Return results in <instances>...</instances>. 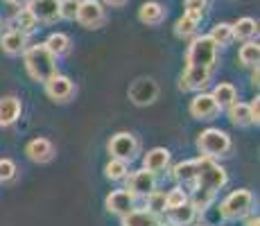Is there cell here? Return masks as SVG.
Masks as SVG:
<instances>
[{
    "instance_id": "cell-24",
    "label": "cell",
    "mask_w": 260,
    "mask_h": 226,
    "mask_svg": "<svg viewBox=\"0 0 260 226\" xmlns=\"http://www.w3.org/2000/svg\"><path fill=\"white\" fill-rule=\"evenodd\" d=\"M14 27L12 29H18V32H23L25 37H29V34H34L37 32V27H39V23H37V18L32 16V12H29L27 7H21L16 14H14Z\"/></svg>"
},
{
    "instance_id": "cell-27",
    "label": "cell",
    "mask_w": 260,
    "mask_h": 226,
    "mask_svg": "<svg viewBox=\"0 0 260 226\" xmlns=\"http://www.w3.org/2000/svg\"><path fill=\"white\" fill-rule=\"evenodd\" d=\"M229 118H231V122L236 124V127H247V124H251L249 104H244V102H233L231 107H229Z\"/></svg>"
},
{
    "instance_id": "cell-40",
    "label": "cell",
    "mask_w": 260,
    "mask_h": 226,
    "mask_svg": "<svg viewBox=\"0 0 260 226\" xmlns=\"http://www.w3.org/2000/svg\"><path fill=\"white\" fill-rule=\"evenodd\" d=\"M247 226H260L258 215H253V217H249V219H247Z\"/></svg>"
},
{
    "instance_id": "cell-10",
    "label": "cell",
    "mask_w": 260,
    "mask_h": 226,
    "mask_svg": "<svg viewBox=\"0 0 260 226\" xmlns=\"http://www.w3.org/2000/svg\"><path fill=\"white\" fill-rule=\"evenodd\" d=\"M222 109L217 107V102L213 100L211 93H197L190 100V115L194 120H215Z\"/></svg>"
},
{
    "instance_id": "cell-7",
    "label": "cell",
    "mask_w": 260,
    "mask_h": 226,
    "mask_svg": "<svg viewBox=\"0 0 260 226\" xmlns=\"http://www.w3.org/2000/svg\"><path fill=\"white\" fill-rule=\"evenodd\" d=\"M75 21L86 29H100L107 23V14H104L102 3L100 0H79Z\"/></svg>"
},
{
    "instance_id": "cell-29",
    "label": "cell",
    "mask_w": 260,
    "mask_h": 226,
    "mask_svg": "<svg viewBox=\"0 0 260 226\" xmlns=\"http://www.w3.org/2000/svg\"><path fill=\"white\" fill-rule=\"evenodd\" d=\"M127 174H129V163H124V160L111 158L104 165V177L109 181H122V179H127Z\"/></svg>"
},
{
    "instance_id": "cell-36",
    "label": "cell",
    "mask_w": 260,
    "mask_h": 226,
    "mask_svg": "<svg viewBox=\"0 0 260 226\" xmlns=\"http://www.w3.org/2000/svg\"><path fill=\"white\" fill-rule=\"evenodd\" d=\"M249 115H251V124H260V98L249 102Z\"/></svg>"
},
{
    "instance_id": "cell-37",
    "label": "cell",
    "mask_w": 260,
    "mask_h": 226,
    "mask_svg": "<svg viewBox=\"0 0 260 226\" xmlns=\"http://www.w3.org/2000/svg\"><path fill=\"white\" fill-rule=\"evenodd\" d=\"M7 3H9V5H14V7H18V9H21V7H27V5L32 3V0H7Z\"/></svg>"
},
{
    "instance_id": "cell-30",
    "label": "cell",
    "mask_w": 260,
    "mask_h": 226,
    "mask_svg": "<svg viewBox=\"0 0 260 226\" xmlns=\"http://www.w3.org/2000/svg\"><path fill=\"white\" fill-rule=\"evenodd\" d=\"M145 210H149V213H154V215L166 213V192L152 190L149 195H145Z\"/></svg>"
},
{
    "instance_id": "cell-34",
    "label": "cell",
    "mask_w": 260,
    "mask_h": 226,
    "mask_svg": "<svg viewBox=\"0 0 260 226\" xmlns=\"http://www.w3.org/2000/svg\"><path fill=\"white\" fill-rule=\"evenodd\" d=\"M208 0H186V16L194 18V21H202L204 12H206Z\"/></svg>"
},
{
    "instance_id": "cell-28",
    "label": "cell",
    "mask_w": 260,
    "mask_h": 226,
    "mask_svg": "<svg viewBox=\"0 0 260 226\" xmlns=\"http://www.w3.org/2000/svg\"><path fill=\"white\" fill-rule=\"evenodd\" d=\"M208 37H211V41L217 45V48H224V45H229L233 41V29L229 23H217V25H213Z\"/></svg>"
},
{
    "instance_id": "cell-8",
    "label": "cell",
    "mask_w": 260,
    "mask_h": 226,
    "mask_svg": "<svg viewBox=\"0 0 260 226\" xmlns=\"http://www.w3.org/2000/svg\"><path fill=\"white\" fill-rule=\"evenodd\" d=\"M129 100L136 107H147V104L156 102L158 98V84L152 77H138L136 82H132V86L127 90Z\"/></svg>"
},
{
    "instance_id": "cell-23",
    "label": "cell",
    "mask_w": 260,
    "mask_h": 226,
    "mask_svg": "<svg viewBox=\"0 0 260 226\" xmlns=\"http://www.w3.org/2000/svg\"><path fill=\"white\" fill-rule=\"evenodd\" d=\"M43 45H46L48 52L52 54L54 59H59V57H63V54L71 52V39H68L63 32H52L46 39V43Z\"/></svg>"
},
{
    "instance_id": "cell-32",
    "label": "cell",
    "mask_w": 260,
    "mask_h": 226,
    "mask_svg": "<svg viewBox=\"0 0 260 226\" xmlns=\"http://www.w3.org/2000/svg\"><path fill=\"white\" fill-rule=\"evenodd\" d=\"M183 204H188V192L183 188H172L170 192H166V210L179 208Z\"/></svg>"
},
{
    "instance_id": "cell-20",
    "label": "cell",
    "mask_w": 260,
    "mask_h": 226,
    "mask_svg": "<svg viewBox=\"0 0 260 226\" xmlns=\"http://www.w3.org/2000/svg\"><path fill=\"white\" fill-rule=\"evenodd\" d=\"M161 222V215H154L145 208H134L122 217V226H156Z\"/></svg>"
},
{
    "instance_id": "cell-38",
    "label": "cell",
    "mask_w": 260,
    "mask_h": 226,
    "mask_svg": "<svg viewBox=\"0 0 260 226\" xmlns=\"http://www.w3.org/2000/svg\"><path fill=\"white\" fill-rule=\"evenodd\" d=\"M104 3H107L109 7H122V5L127 3V0H104Z\"/></svg>"
},
{
    "instance_id": "cell-2",
    "label": "cell",
    "mask_w": 260,
    "mask_h": 226,
    "mask_svg": "<svg viewBox=\"0 0 260 226\" xmlns=\"http://www.w3.org/2000/svg\"><path fill=\"white\" fill-rule=\"evenodd\" d=\"M23 61H25V70L34 82L46 84L52 75H57V59L48 52V48L43 43L29 45L23 52Z\"/></svg>"
},
{
    "instance_id": "cell-33",
    "label": "cell",
    "mask_w": 260,
    "mask_h": 226,
    "mask_svg": "<svg viewBox=\"0 0 260 226\" xmlns=\"http://www.w3.org/2000/svg\"><path fill=\"white\" fill-rule=\"evenodd\" d=\"M18 174V168L12 158H0V183H9Z\"/></svg>"
},
{
    "instance_id": "cell-25",
    "label": "cell",
    "mask_w": 260,
    "mask_h": 226,
    "mask_svg": "<svg viewBox=\"0 0 260 226\" xmlns=\"http://www.w3.org/2000/svg\"><path fill=\"white\" fill-rule=\"evenodd\" d=\"M231 29H233V39H240V41H251V39L258 34V23L253 21V18L244 16V18H238V21L231 25Z\"/></svg>"
},
{
    "instance_id": "cell-41",
    "label": "cell",
    "mask_w": 260,
    "mask_h": 226,
    "mask_svg": "<svg viewBox=\"0 0 260 226\" xmlns=\"http://www.w3.org/2000/svg\"><path fill=\"white\" fill-rule=\"evenodd\" d=\"M156 226H168V224H163V222H158V224H156Z\"/></svg>"
},
{
    "instance_id": "cell-14",
    "label": "cell",
    "mask_w": 260,
    "mask_h": 226,
    "mask_svg": "<svg viewBox=\"0 0 260 226\" xmlns=\"http://www.w3.org/2000/svg\"><path fill=\"white\" fill-rule=\"evenodd\" d=\"M25 154L34 163H50L54 158V145L48 138H34L25 145Z\"/></svg>"
},
{
    "instance_id": "cell-35",
    "label": "cell",
    "mask_w": 260,
    "mask_h": 226,
    "mask_svg": "<svg viewBox=\"0 0 260 226\" xmlns=\"http://www.w3.org/2000/svg\"><path fill=\"white\" fill-rule=\"evenodd\" d=\"M77 5H79V0H61L59 18H63V21H75V16H77Z\"/></svg>"
},
{
    "instance_id": "cell-31",
    "label": "cell",
    "mask_w": 260,
    "mask_h": 226,
    "mask_svg": "<svg viewBox=\"0 0 260 226\" xmlns=\"http://www.w3.org/2000/svg\"><path fill=\"white\" fill-rule=\"evenodd\" d=\"M197 25H199V21H194V18H190L183 14V16L177 21V25H174V34H177L179 39H190V37H194V32H197Z\"/></svg>"
},
{
    "instance_id": "cell-19",
    "label": "cell",
    "mask_w": 260,
    "mask_h": 226,
    "mask_svg": "<svg viewBox=\"0 0 260 226\" xmlns=\"http://www.w3.org/2000/svg\"><path fill=\"white\" fill-rule=\"evenodd\" d=\"M138 18H141V23H145V25H161L166 21V7H163L161 3L149 0V3H145L143 7L138 9Z\"/></svg>"
},
{
    "instance_id": "cell-12",
    "label": "cell",
    "mask_w": 260,
    "mask_h": 226,
    "mask_svg": "<svg viewBox=\"0 0 260 226\" xmlns=\"http://www.w3.org/2000/svg\"><path fill=\"white\" fill-rule=\"evenodd\" d=\"M27 9L32 12V16L37 18V23H57L59 12H61V0H32L27 5Z\"/></svg>"
},
{
    "instance_id": "cell-39",
    "label": "cell",
    "mask_w": 260,
    "mask_h": 226,
    "mask_svg": "<svg viewBox=\"0 0 260 226\" xmlns=\"http://www.w3.org/2000/svg\"><path fill=\"white\" fill-rule=\"evenodd\" d=\"M251 84H253V86H258V66H253V73H251Z\"/></svg>"
},
{
    "instance_id": "cell-11",
    "label": "cell",
    "mask_w": 260,
    "mask_h": 226,
    "mask_svg": "<svg viewBox=\"0 0 260 226\" xmlns=\"http://www.w3.org/2000/svg\"><path fill=\"white\" fill-rule=\"evenodd\" d=\"M127 190L134 197H145L152 190H156V174L147 172V170H136V172L127 174Z\"/></svg>"
},
{
    "instance_id": "cell-1",
    "label": "cell",
    "mask_w": 260,
    "mask_h": 226,
    "mask_svg": "<svg viewBox=\"0 0 260 226\" xmlns=\"http://www.w3.org/2000/svg\"><path fill=\"white\" fill-rule=\"evenodd\" d=\"M217 66V45L211 41L208 34L194 37L188 45L186 54V70L181 75L179 88L190 93V90H202L211 84V77Z\"/></svg>"
},
{
    "instance_id": "cell-13",
    "label": "cell",
    "mask_w": 260,
    "mask_h": 226,
    "mask_svg": "<svg viewBox=\"0 0 260 226\" xmlns=\"http://www.w3.org/2000/svg\"><path fill=\"white\" fill-rule=\"evenodd\" d=\"M134 204H136V197H134L127 188L124 190H113V192L107 195V199H104L107 210L111 215H118V217H124L127 213H132Z\"/></svg>"
},
{
    "instance_id": "cell-18",
    "label": "cell",
    "mask_w": 260,
    "mask_h": 226,
    "mask_svg": "<svg viewBox=\"0 0 260 226\" xmlns=\"http://www.w3.org/2000/svg\"><path fill=\"white\" fill-rule=\"evenodd\" d=\"M172 177L177 183H181L183 188L192 190L194 185V177H197V160H181L172 168Z\"/></svg>"
},
{
    "instance_id": "cell-17",
    "label": "cell",
    "mask_w": 260,
    "mask_h": 226,
    "mask_svg": "<svg viewBox=\"0 0 260 226\" xmlns=\"http://www.w3.org/2000/svg\"><path fill=\"white\" fill-rule=\"evenodd\" d=\"M168 165H170V149L166 147H154L143 156V170H147L152 174L168 170Z\"/></svg>"
},
{
    "instance_id": "cell-4",
    "label": "cell",
    "mask_w": 260,
    "mask_h": 226,
    "mask_svg": "<svg viewBox=\"0 0 260 226\" xmlns=\"http://www.w3.org/2000/svg\"><path fill=\"white\" fill-rule=\"evenodd\" d=\"M197 149L206 158H219L231 152V136L222 129H204L197 138Z\"/></svg>"
},
{
    "instance_id": "cell-16",
    "label": "cell",
    "mask_w": 260,
    "mask_h": 226,
    "mask_svg": "<svg viewBox=\"0 0 260 226\" xmlns=\"http://www.w3.org/2000/svg\"><path fill=\"white\" fill-rule=\"evenodd\" d=\"M23 113V104L18 98L7 95V98H0V127H12L14 122H18Z\"/></svg>"
},
{
    "instance_id": "cell-15",
    "label": "cell",
    "mask_w": 260,
    "mask_h": 226,
    "mask_svg": "<svg viewBox=\"0 0 260 226\" xmlns=\"http://www.w3.org/2000/svg\"><path fill=\"white\" fill-rule=\"evenodd\" d=\"M0 50L9 57H18L27 50V37L18 29H7V32L0 37Z\"/></svg>"
},
{
    "instance_id": "cell-9",
    "label": "cell",
    "mask_w": 260,
    "mask_h": 226,
    "mask_svg": "<svg viewBox=\"0 0 260 226\" xmlns=\"http://www.w3.org/2000/svg\"><path fill=\"white\" fill-rule=\"evenodd\" d=\"M46 95L52 102H68V100L75 95V84L71 77H66V75H52V77L48 79L46 84Z\"/></svg>"
},
{
    "instance_id": "cell-3",
    "label": "cell",
    "mask_w": 260,
    "mask_h": 226,
    "mask_svg": "<svg viewBox=\"0 0 260 226\" xmlns=\"http://www.w3.org/2000/svg\"><path fill=\"white\" fill-rule=\"evenodd\" d=\"M226 183H229L226 170L219 163H215V158H206V156L197 158V177H194L192 188L211 190V192L217 195V190H222Z\"/></svg>"
},
{
    "instance_id": "cell-5",
    "label": "cell",
    "mask_w": 260,
    "mask_h": 226,
    "mask_svg": "<svg viewBox=\"0 0 260 226\" xmlns=\"http://www.w3.org/2000/svg\"><path fill=\"white\" fill-rule=\"evenodd\" d=\"M251 206H253L251 190L240 188V190H233L231 195H226V199L219 204V215L226 222H236V219H242L244 215L251 213Z\"/></svg>"
},
{
    "instance_id": "cell-42",
    "label": "cell",
    "mask_w": 260,
    "mask_h": 226,
    "mask_svg": "<svg viewBox=\"0 0 260 226\" xmlns=\"http://www.w3.org/2000/svg\"><path fill=\"white\" fill-rule=\"evenodd\" d=\"M194 226H204V224H194Z\"/></svg>"
},
{
    "instance_id": "cell-6",
    "label": "cell",
    "mask_w": 260,
    "mask_h": 226,
    "mask_svg": "<svg viewBox=\"0 0 260 226\" xmlns=\"http://www.w3.org/2000/svg\"><path fill=\"white\" fill-rule=\"evenodd\" d=\"M107 149H109V154H111V158L124 160V163H132V160L138 156V152H141V143H138V138L134 134L118 132L116 136H111Z\"/></svg>"
},
{
    "instance_id": "cell-21",
    "label": "cell",
    "mask_w": 260,
    "mask_h": 226,
    "mask_svg": "<svg viewBox=\"0 0 260 226\" xmlns=\"http://www.w3.org/2000/svg\"><path fill=\"white\" fill-rule=\"evenodd\" d=\"M213 100L217 102V107L219 109H229L233 102H238V90L233 84H229V82H219L217 86L213 88Z\"/></svg>"
},
{
    "instance_id": "cell-22",
    "label": "cell",
    "mask_w": 260,
    "mask_h": 226,
    "mask_svg": "<svg viewBox=\"0 0 260 226\" xmlns=\"http://www.w3.org/2000/svg\"><path fill=\"white\" fill-rule=\"evenodd\" d=\"M168 213V222L172 226H190L194 222V217H197V210L188 204L179 206V208H172V210H166Z\"/></svg>"
},
{
    "instance_id": "cell-26",
    "label": "cell",
    "mask_w": 260,
    "mask_h": 226,
    "mask_svg": "<svg viewBox=\"0 0 260 226\" xmlns=\"http://www.w3.org/2000/svg\"><path fill=\"white\" fill-rule=\"evenodd\" d=\"M238 59H240V63L242 66H249V68H253V66H258V59H260V45L256 41H247L240 48V52H238Z\"/></svg>"
}]
</instances>
